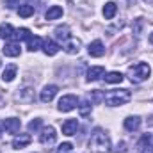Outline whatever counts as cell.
I'll return each mask as SVG.
<instances>
[{
	"label": "cell",
	"mask_w": 153,
	"mask_h": 153,
	"mask_svg": "<svg viewBox=\"0 0 153 153\" xmlns=\"http://www.w3.org/2000/svg\"><path fill=\"white\" fill-rule=\"evenodd\" d=\"M30 38H32V36H30V30H29V29H18V30H16V39H20V41H29Z\"/></svg>",
	"instance_id": "26"
},
{
	"label": "cell",
	"mask_w": 153,
	"mask_h": 153,
	"mask_svg": "<svg viewBox=\"0 0 153 153\" xmlns=\"http://www.w3.org/2000/svg\"><path fill=\"white\" fill-rule=\"evenodd\" d=\"M2 52H4L5 57H18L20 52H22V48H20V43L11 41V43H5V46L2 48Z\"/></svg>",
	"instance_id": "7"
},
{
	"label": "cell",
	"mask_w": 153,
	"mask_h": 153,
	"mask_svg": "<svg viewBox=\"0 0 153 153\" xmlns=\"http://www.w3.org/2000/svg\"><path fill=\"white\" fill-rule=\"evenodd\" d=\"M0 38L2 39L16 38V30L13 29V25H9V23H2V25H0Z\"/></svg>",
	"instance_id": "16"
},
{
	"label": "cell",
	"mask_w": 153,
	"mask_h": 153,
	"mask_svg": "<svg viewBox=\"0 0 153 153\" xmlns=\"http://www.w3.org/2000/svg\"><path fill=\"white\" fill-rule=\"evenodd\" d=\"M105 73V70L102 68V66H93V68H89V71H87V80L89 82H94V80H98L100 76H103Z\"/></svg>",
	"instance_id": "19"
},
{
	"label": "cell",
	"mask_w": 153,
	"mask_h": 153,
	"mask_svg": "<svg viewBox=\"0 0 153 153\" xmlns=\"http://www.w3.org/2000/svg\"><path fill=\"white\" fill-rule=\"evenodd\" d=\"M150 41H152V43H153V34H152V36H150Z\"/></svg>",
	"instance_id": "34"
},
{
	"label": "cell",
	"mask_w": 153,
	"mask_h": 153,
	"mask_svg": "<svg viewBox=\"0 0 153 153\" xmlns=\"http://www.w3.org/2000/svg\"><path fill=\"white\" fill-rule=\"evenodd\" d=\"M41 126H43V119L36 117V119H32V121L29 123V132H38Z\"/></svg>",
	"instance_id": "27"
},
{
	"label": "cell",
	"mask_w": 153,
	"mask_h": 153,
	"mask_svg": "<svg viewBox=\"0 0 153 153\" xmlns=\"http://www.w3.org/2000/svg\"><path fill=\"white\" fill-rule=\"evenodd\" d=\"M91 100L94 102V103H98V102H102L103 100V94H102V91H91Z\"/></svg>",
	"instance_id": "29"
},
{
	"label": "cell",
	"mask_w": 153,
	"mask_h": 153,
	"mask_svg": "<svg viewBox=\"0 0 153 153\" xmlns=\"http://www.w3.org/2000/svg\"><path fill=\"white\" fill-rule=\"evenodd\" d=\"M116 13H117V5H116L114 2H107L103 5V16H105V20H112L116 16Z\"/></svg>",
	"instance_id": "20"
},
{
	"label": "cell",
	"mask_w": 153,
	"mask_h": 153,
	"mask_svg": "<svg viewBox=\"0 0 153 153\" xmlns=\"http://www.w3.org/2000/svg\"><path fill=\"white\" fill-rule=\"evenodd\" d=\"M148 144L153 146V134H152V135H148Z\"/></svg>",
	"instance_id": "32"
},
{
	"label": "cell",
	"mask_w": 153,
	"mask_h": 153,
	"mask_svg": "<svg viewBox=\"0 0 153 153\" xmlns=\"http://www.w3.org/2000/svg\"><path fill=\"white\" fill-rule=\"evenodd\" d=\"M78 128V121L76 119H66L62 123V134L64 135H73Z\"/></svg>",
	"instance_id": "14"
},
{
	"label": "cell",
	"mask_w": 153,
	"mask_h": 153,
	"mask_svg": "<svg viewBox=\"0 0 153 153\" xmlns=\"http://www.w3.org/2000/svg\"><path fill=\"white\" fill-rule=\"evenodd\" d=\"M20 126H22V123H20L18 117H7V119L4 121V128H5V132H9V134L20 132Z\"/></svg>",
	"instance_id": "11"
},
{
	"label": "cell",
	"mask_w": 153,
	"mask_h": 153,
	"mask_svg": "<svg viewBox=\"0 0 153 153\" xmlns=\"http://www.w3.org/2000/svg\"><path fill=\"white\" fill-rule=\"evenodd\" d=\"M5 5H7L9 9H14V7L18 5V0H5Z\"/></svg>",
	"instance_id": "30"
},
{
	"label": "cell",
	"mask_w": 153,
	"mask_h": 153,
	"mask_svg": "<svg viewBox=\"0 0 153 153\" xmlns=\"http://www.w3.org/2000/svg\"><path fill=\"white\" fill-rule=\"evenodd\" d=\"M75 107H78V100H76L75 94H64V96L59 100V111H61V112H70V111H73Z\"/></svg>",
	"instance_id": "4"
},
{
	"label": "cell",
	"mask_w": 153,
	"mask_h": 153,
	"mask_svg": "<svg viewBox=\"0 0 153 153\" xmlns=\"http://www.w3.org/2000/svg\"><path fill=\"white\" fill-rule=\"evenodd\" d=\"M41 46H43V39L39 38V36H34V38L29 39V50H30V52H36Z\"/></svg>",
	"instance_id": "25"
},
{
	"label": "cell",
	"mask_w": 153,
	"mask_h": 153,
	"mask_svg": "<svg viewBox=\"0 0 153 153\" xmlns=\"http://www.w3.org/2000/svg\"><path fill=\"white\" fill-rule=\"evenodd\" d=\"M139 126H141V117L130 116V117L125 119V128H126L128 132H135V130H139Z\"/></svg>",
	"instance_id": "15"
},
{
	"label": "cell",
	"mask_w": 153,
	"mask_h": 153,
	"mask_svg": "<svg viewBox=\"0 0 153 153\" xmlns=\"http://www.w3.org/2000/svg\"><path fill=\"white\" fill-rule=\"evenodd\" d=\"M18 14H20L22 18H29V16H32V14H34V5H30V4H23V5H20V7H18Z\"/></svg>",
	"instance_id": "22"
},
{
	"label": "cell",
	"mask_w": 153,
	"mask_h": 153,
	"mask_svg": "<svg viewBox=\"0 0 153 153\" xmlns=\"http://www.w3.org/2000/svg\"><path fill=\"white\" fill-rule=\"evenodd\" d=\"M80 39L76 38H70L66 43H64V52L66 53H70V55H73V53H78V50H80Z\"/></svg>",
	"instance_id": "12"
},
{
	"label": "cell",
	"mask_w": 153,
	"mask_h": 153,
	"mask_svg": "<svg viewBox=\"0 0 153 153\" xmlns=\"http://www.w3.org/2000/svg\"><path fill=\"white\" fill-rule=\"evenodd\" d=\"M130 98H132V94H130L128 89H114V91H109V93L103 96V100H105V103H107L109 107L125 105V103L130 102Z\"/></svg>",
	"instance_id": "2"
},
{
	"label": "cell",
	"mask_w": 153,
	"mask_h": 153,
	"mask_svg": "<svg viewBox=\"0 0 153 153\" xmlns=\"http://www.w3.org/2000/svg\"><path fill=\"white\" fill-rule=\"evenodd\" d=\"M2 132H4V121H0V135H2Z\"/></svg>",
	"instance_id": "33"
},
{
	"label": "cell",
	"mask_w": 153,
	"mask_h": 153,
	"mask_svg": "<svg viewBox=\"0 0 153 153\" xmlns=\"http://www.w3.org/2000/svg\"><path fill=\"white\" fill-rule=\"evenodd\" d=\"M30 141H32V137H30L29 134H20V135H16V137L13 139V148H14V150H22V148L29 146Z\"/></svg>",
	"instance_id": "9"
},
{
	"label": "cell",
	"mask_w": 153,
	"mask_h": 153,
	"mask_svg": "<svg viewBox=\"0 0 153 153\" xmlns=\"http://www.w3.org/2000/svg\"><path fill=\"white\" fill-rule=\"evenodd\" d=\"M89 153H109L111 152V137L105 130L94 128L89 139Z\"/></svg>",
	"instance_id": "1"
},
{
	"label": "cell",
	"mask_w": 153,
	"mask_h": 153,
	"mask_svg": "<svg viewBox=\"0 0 153 153\" xmlns=\"http://www.w3.org/2000/svg\"><path fill=\"white\" fill-rule=\"evenodd\" d=\"M105 82L107 84H119V82H123V75L119 71H111L105 75Z\"/></svg>",
	"instance_id": "24"
},
{
	"label": "cell",
	"mask_w": 153,
	"mask_h": 153,
	"mask_svg": "<svg viewBox=\"0 0 153 153\" xmlns=\"http://www.w3.org/2000/svg\"><path fill=\"white\" fill-rule=\"evenodd\" d=\"M152 73V68H150V64H146V62H137V64H134L130 70H128V76H130V80L134 82V84H141V82H144L148 76Z\"/></svg>",
	"instance_id": "3"
},
{
	"label": "cell",
	"mask_w": 153,
	"mask_h": 153,
	"mask_svg": "<svg viewBox=\"0 0 153 153\" xmlns=\"http://www.w3.org/2000/svg\"><path fill=\"white\" fill-rule=\"evenodd\" d=\"M91 103H89V100H82V102H78V112L82 117H85V116L91 114Z\"/></svg>",
	"instance_id": "23"
},
{
	"label": "cell",
	"mask_w": 153,
	"mask_h": 153,
	"mask_svg": "<svg viewBox=\"0 0 153 153\" xmlns=\"http://www.w3.org/2000/svg\"><path fill=\"white\" fill-rule=\"evenodd\" d=\"M16 100L22 102V103H30V102H34V89H32V87L22 89L20 93H16Z\"/></svg>",
	"instance_id": "10"
},
{
	"label": "cell",
	"mask_w": 153,
	"mask_h": 153,
	"mask_svg": "<svg viewBox=\"0 0 153 153\" xmlns=\"http://www.w3.org/2000/svg\"><path fill=\"white\" fill-rule=\"evenodd\" d=\"M55 38L59 39V41H62V43H66L68 39L71 38L70 27H68V25H59V27L55 29Z\"/></svg>",
	"instance_id": "17"
},
{
	"label": "cell",
	"mask_w": 153,
	"mask_h": 153,
	"mask_svg": "<svg viewBox=\"0 0 153 153\" xmlns=\"http://www.w3.org/2000/svg\"><path fill=\"white\" fill-rule=\"evenodd\" d=\"M144 2H148V4H152V2H153V0H144Z\"/></svg>",
	"instance_id": "35"
},
{
	"label": "cell",
	"mask_w": 153,
	"mask_h": 153,
	"mask_svg": "<svg viewBox=\"0 0 153 153\" xmlns=\"http://www.w3.org/2000/svg\"><path fill=\"white\" fill-rule=\"evenodd\" d=\"M46 20H57V18H61L62 16V7H59V5H52V7H48V11H46Z\"/></svg>",
	"instance_id": "21"
},
{
	"label": "cell",
	"mask_w": 153,
	"mask_h": 153,
	"mask_svg": "<svg viewBox=\"0 0 153 153\" xmlns=\"http://www.w3.org/2000/svg\"><path fill=\"white\" fill-rule=\"evenodd\" d=\"M55 139H57V134H55V128L53 126H45L41 130V134H39V141L45 146H52L55 143Z\"/></svg>",
	"instance_id": "5"
},
{
	"label": "cell",
	"mask_w": 153,
	"mask_h": 153,
	"mask_svg": "<svg viewBox=\"0 0 153 153\" xmlns=\"http://www.w3.org/2000/svg\"><path fill=\"white\" fill-rule=\"evenodd\" d=\"M16 71H18L16 64H9V66H5V70H4V73H2V80H4V82H13L14 76H16Z\"/></svg>",
	"instance_id": "18"
},
{
	"label": "cell",
	"mask_w": 153,
	"mask_h": 153,
	"mask_svg": "<svg viewBox=\"0 0 153 153\" xmlns=\"http://www.w3.org/2000/svg\"><path fill=\"white\" fill-rule=\"evenodd\" d=\"M59 45L53 41V39H46V41H43V52L46 53V55H55L57 52H59Z\"/></svg>",
	"instance_id": "13"
},
{
	"label": "cell",
	"mask_w": 153,
	"mask_h": 153,
	"mask_svg": "<svg viewBox=\"0 0 153 153\" xmlns=\"http://www.w3.org/2000/svg\"><path fill=\"white\" fill-rule=\"evenodd\" d=\"M57 91H59V87H57V85H45V87H43V91H41V94H39L41 102H43V103H50V102L55 98Z\"/></svg>",
	"instance_id": "6"
},
{
	"label": "cell",
	"mask_w": 153,
	"mask_h": 153,
	"mask_svg": "<svg viewBox=\"0 0 153 153\" xmlns=\"http://www.w3.org/2000/svg\"><path fill=\"white\" fill-rule=\"evenodd\" d=\"M89 55L91 57H102L103 53H105V46H103V43L100 41V39H94L91 45H89Z\"/></svg>",
	"instance_id": "8"
},
{
	"label": "cell",
	"mask_w": 153,
	"mask_h": 153,
	"mask_svg": "<svg viewBox=\"0 0 153 153\" xmlns=\"http://www.w3.org/2000/svg\"><path fill=\"white\" fill-rule=\"evenodd\" d=\"M71 150H73V144H71V143H62V144L59 146L57 153H70Z\"/></svg>",
	"instance_id": "28"
},
{
	"label": "cell",
	"mask_w": 153,
	"mask_h": 153,
	"mask_svg": "<svg viewBox=\"0 0 153 153\" xmlns=\"http://www.w3.org/2000/svg\"><path fill=\"white\" fill-rule=\"evenodd\" d=\"M143 153H153V146H150V148H144V150H143Z\"/></svg>",
	"instance_id": "31"
}]
</instances>
